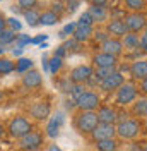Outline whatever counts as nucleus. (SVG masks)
<instances>
[{
  "label": "nucleus",
  "mask_w": 147,
  "mask_h": 151,
  "mask_svg": "<svg viewBox=\"0 0 147 151\" xmlns=\"http://www.w3.org/2000/svg\"><path fill=\"white\" fill-rule=\"evenodd\" d=\"M34 127H33V122L29 120L28 117H24V115H16V117H12L10 119L9 125H7V134H9L12 139H21V137H24L26 134L33 131Z\"/></svg>",
  "instance_id": "1"
},
{
  "label": "nucleus",
  "mask_w": 147,
  "mask_h": 151,
  "mask_svg": "<svg viewBox=\"0 0 147 151\" xmlns=\"http://www.w3.org/2000/svg\"><path fill=\"white\" fill-rule=\"evenodd\" d=\"M98 124H99V120H98V113L96 112H84V110H81L74 119V127L81 134H91Z\"/></svg>",
  "instance_id": "2"
},
{
  "label": "nucleus",
  "mask_w": 147,
  "mask_h": 151,
  "mask_svg": "<svg viewBox=\"0 0 147 151\" xmlns=\"http://www.w3.org/2000/svg\"><path fill=\"white\" fill-rule=\"evenodd\" d=\"M116 125V136L120 139H135L138 134L142 132V124L138 122L137 119H127L123 122L115 124Z\"/></svg>",
  "instance_id": "3"
},
{
  "label": "nucleus",
  "mask_w": 147,
  "mask_h": 151,
  "mask_svg": "<svg viewBox=\"0 0 147 151\" xmlns=\"http://www.w3.org/2000/svg\"><path fill=\"white\" fill-rule=\"evenodd\" d=\"M138 96V89L133 83H123L116 89V98H115V103L118 106H128L132 105Z\"/></svg>",
  "instance_id": "4"
},
{
  "label": "nucleus",
  "mask_w": 147,
  "mask_h": 151,
  "mask_svg": "<svg viewBox=\"0 0 147 151\" xmlns=\"http://www.w3.org/2000/svg\"><path fill=\"white\" fill-rule=\"evenodd\" d=\"M75 105H77L79 110H84V112H96L101 106V98L94 91H84L75 100Z\"/></svg>",
  "instance_id": "5"
},
{
  "label": "nucleus",
  "mask_w": 147,
  "mask_h": 151,
  "mask_svg": "<svg viewBox=\"0 0 147 151\" xmlns=\"http://www.w3.org/2000/svg\"><path fill=\"white\" fill-rule=\"evenodd\" d=\"M43 142H45V136L41 132L33 129L29 134H26L24 137L19 139V150L21 151H36V150H41Z\"/></svg>",
  "instance_id": "6"
},
{
  "label": "nucleus",
  "mask_w": 147,
  "mask_h": 151,
  "mask_svg": "<svg viewBox=\"0 0 147 151\" xmlns=\"http://www.w3.org/2000/svg\"><path fill=\"white\" fill-rule=\"evenodd\" d=\"M123 21H125V26L128 29V33H135V35L144 31L147 26V17L142 12H130L128 16L123 17Z\"/></svg>",
  "instance_id": "7"
},
{
  "label": "nucleus",
  "mask_w": 147,
  "mask_h": 151,
  "mask_svg": "<svg viewBox=\"0 0 147 151\" xmlns=\"http://www.w3.org/2000/svg\"><path fill=\"white\" fill-rule=\"evenodd\" d=\"M65 124V115L64 112H56L51 115V119L48 120L46 124V129H45V134L46 137H50V139H55L58 137V134H60V129H62V125Z\"/></svg>",
  "instance_id": "8"
},
{
  "label": "nucleus",
  "mask_w": 147,
  "mask_h": 151,
  "mask_svg": "<svg viewBox=\"0 0 147 151\" xmlns=\"http://www.w3.org/2000/svg\"><path fill=\"white\" fill-rule=\"evenodd\" d=\"M116 136V125L115 124H98L91 132L92 141H103V139H113Z\"/></svg>",
  "instance_id": "9"
},
{
  "label": "nucleus",
  "mask_w": 147,
  "mask_h": 151,
  "mask_svg": "<svg viewBox=\"0 0 147 151\" xmlns=\"http://www.w3.org/2000/svg\"><path fill=\"white\" fill-rule=\"evenodd\" d=\"M92 67L91 65H77L74 67L69 74V81L74 83V84H84L89 81V77L92 76Z\"/></svg>",
  "instance_id": "10"
},
{
  "label": "nucleus",
  "mask_w": 147,
  "mask_h": 151,
  "mask_svg": "<svg viewBox=\"0 0 147 151\" xmlns=\"http://www.w3.org/2000/svg\"><path fill=\"white\" fill-rule=\"evenodd\" d=\"M125 83V77H123V74L120 72V70H115L111 76H108L106 79H103V81H99V89H103V91H106V93H111V91H116L120 86Z\"/></svg>",
  "instance_id": "11"
},
{
  "label": "nucleus",
  "mask_w": 147,
  "mask_h": 151,
  "mask_svg": "<svg viewBox=\"0 0 147 151\" xmlns=\"http://www.w3.org/2000/svg\"><path fill=\"white\" fill-rule=\"evenodd\" d=\"M106 33L110 35L111 38H123L127 33H128V29L125 26V21L120 17V19H111L110 22L106 24Z\"/></svg>",
  "instance_id": "12"
},
{
  "label": "nucleus",
  "mask_w": 147,
  "mask_h": 151,
  "mask_svg": "<svg viewBox=\"0 0 147 151\" xmlns=\"http://www.w3.org/2000/svg\"><path fill=\"white\" fill-rule=\"evenodd\" d=\"M99 48H101V52L110 53V55H115V57H120L123 53V43H121V40H118V38L110 36L108 40H104L101 45H99Z\"/></svg>",
  "instance_id": "13"
},
{
  "label": "nucleus",
  "mask_w": 147,
  "mask_h": 151,
  "mask_svg": "<svg viewBox=\"0 0 147 151\" xmlns=\"http://www.w3.org/2000/svg\"><path fill=\"white\" fill-rule=\"evenodd\" d=\"M43 84V76L38 72L36 69H31L26 74H22V86L28 89H38Z\"/></svg>",
  "instance_id": "14"
},
{
  "label": "nucleus",
  "mask_w": 147,
  "mask_h": 151,
  "mask_svg": "<svg viewBox=\"0 0 147 151\" xmlns=\"http://www.w3.org/2000/svg\"><path fill=\"white\" fill-rule=\"evenodd\" d=\"M29 113L36 120H46L50 117V113H51V106H50L48 101H38L29 108Z\"/></svg>",
  "instance_id": "15"
},
{
  "label": "nucleus",
  "mask_w": 147,
  "mask_h": 151,
  "mask_svg": "<svg viewBox=\"0 0 147 151\" xmlns=\"http://www.w3.org/2000/svg\"><path fill=\"white\" fill-rule=\"evenodd\" d=\"M92 64L96 65V69H99V67H116L118 65V57L99 52V53H96L92 57Z\"/></svg>",
  "instance_id": "16"
},
{
  "label": "nucleus",
  "mask_w": 147,
  "mask_h": 151,
  "mask_svg": "<svg viewBox=\"0 0 147 151\" xmlns=\"http://www.w3.org/2000/svg\"><path fill=\"white\" fill-rule=\"evenodd\" d=\"M98 120L99 124H116V108L113 106H99L98 108Z\"/></svg>",
  "instance_id": "17"
},
{
  "label": "nucleus",
  "mask_w": 147,
  "mask_h": 151,
  "mask_svg": "<svg viewBox=\"0 0 147 151\" xmlns=\"http://www.w3.org/2000/svg\"><path fill=\"white\" fill-rule=\"evenodd\" d=\"M130 76L135 79V81H142L147 77V60H135L132 65H130Z\"/></svg>",
  "instance_id": "18"
},
{
  "label": "nucleus",
  "mask_w": 147,
  "mask_h": 151,
  "mask_svg": "<svg viewBox=\"0 0 147 151\" xmlns=\"http://www.w3.org/2000/svg\"><path fill=\"white\" fill-rule=\"evenodd\" d=\"M92 33H94L92 26H77L75 31H74L72 38L77 43H86V41H89L92 38Z\"/></svg>",
  "instance_id": "19"
},
{
  "label": "nucleus",
  "mask_w": 147,
  "mask_h": 151,
  "mask_svg": "<svg viewBox=\"0 0 147 151\" xmlns=\"http://www.w3.org/2000/svg\"><path fill=\"white\" fill-rule=\"evenodd\" d=\"M132 105H133V106H132V113H133L135 117L147 119V96L140 98V100H135Z\"/></svg>",
  "instance_id": "20"
},
{
  "label": "nucleus",
  "mask_w": 147,
  "mask_h": 151,
  "mask_svg": "<svg viewBox=\"0 0 147 151\" xmlns=\"http://www.w3.org/2000/svg\"><path fill=\"white\" fill-rule=\"evenodd\" d=\"M123 50H138L140 48V38L135 33H127L123 36Z\"/></svg>",
  "instance_id": "21"
},
{
  "label": "nucleus",
  "mask_w": 147,
  "mask_h": 151,
  "mask_svg": "<svg viewBox=\"0 0 147 151\" xmlns=\"http://www.w3.org/2000/svg\"><path fill=\"white\" fill-rule=\"evenodd\" d=\"M60 22V16H56L53 10H45L39 14V24L41 26H55Z\"/></svg>",
  "instance_id": "22"
},
{
  "label": "nucleus",
  "mask_w": 147,
  "mask_h": 151,
  "mask_svg": "<svg viewBox=\"0 0 147 151\" xmlns=\"http://www.w3.org/2000/svg\"><path fill=\"white\" fill-rule=\"evenodd\" d=\"M87 12L91 14V17L94 22H106V19H108V10H106V7L92 5V7H89Z\"/></svg>",
  "instance_id": "23"
},
{
  "label": "nucleus",
  "mask_w": 147,
  "mask_h": 151,
  "mask_svg": "<svg viewBox=\"0 0 147 151\" xmlns=\"http://www.w3.org/2000/svg\"><path fill=\"white\" fill-rule=\"evenodd\" d=\"M39 10L36 9H29V10H22V17L26 21V24H28L29 28H36L39 26Z\"/></svg>",
  "instance_id": "24"
},
{
  "label": "nucleus",
  "mask_w": 147,
  "mask_h": 151,
  "mask_svg": "<svg viewBox=\"0 0 147 151\" xmlns=\"http://www.w3.org/2000/svg\"><path fill=\"white\" fill-rule=\"evenodd\" d=\"M96 150L98 151H116L118 150V141L113 139H103V141H96Z\"/></svg>",
  "instance_id": "25"
},
{
  "label": "nucleus",
  "mask_w": 147,
  "mask_h": 151,
  "mask_svg": "<svg viewBox=\"0 0 147 151\" xmlns=\"http://www.w3.org/2000/svg\"><path fill=\"white\" fill-rule=\"evenodd\" d=\"M33 60L31 58H26V57H19V60L16 62V70L14 72H17V74H26L28 70L33 69Z\"/></svg>",
  "instance_id": "26"
},
{
  "label": "nucleus",
  "mask_w": 147,
  "mask_h": 151,
  "mask_svg": "<svg viewBox=\"0 0 147 151\" xmlns=\"http://www.w3.org/2000/svg\"><path fill=\"white\" fill-rule=\"evenodd\" d=\"M14 70H16V64H14L10 58H5V57H2V58H0V76L12 74Z\"/></svg>",
  "instance_id": "27"
},
{
  "label": "nucleus",
  "mask_w": 147,
  "mask_h": 151,
  "mask_svg": "<svg viewBox=\"0 0 147 151\" xmlns=\"http://www.w3.org/2000/svg\"><path fill=\"white\" fill-rule=\"evenodd\" d=\"M48 65H50V74L56 76L60 70H62V67H64V58L53 55L51 58H48Z\"/></svg>",
  "instance_id": "28"
},
{
  "label": "nucleus",
  "mask_w": 147,
  "mask_h": 151,
  "mask_svg": "<svg viewBox=\"0 0 147 151\" xmlns=\"http://www.w3.org/2000/svg\"><path fill=\"white\" fill-rule=\"evenodd\" d=\"M125 5L132 12H142L147 7V0H125Z\"/></svg>",
  "instance_id": "29"
},
{
  "label": "nucleus",
  "mask_w": 147,
  "mask_h": 151,
  "mask_svg": "<svg viewBox=\"0 0 147 151\" xmlns=\"http://www.w3.org/2000/svg\"><path fill=\"white\" fill-rule=\"evenodd\" d=\"M14 40H16V33H14L12 29L5 28L2 33H0V45H2V47L12 45V43H14Z\"/></svg>",
  "instance_id": "30"
},
{
  "label": "nucleus",
  "mask_w": 147,
  "mask_h": 151,
  "mask_svg": "<svg viewBox=\"0 0 147 151\" xmlns=\"http://www.w3.org/2000/svg\"><path fill=\"white\" fill-rule=\"evenodd\" d=\"M115 70H116V67H99V69H96L92 74H94V77H96L98 81H103V79H106L108 76L113 74Z\"/></svg>",
  "instance_id": "31"
},
{
  "label": "nucleus",
  "mask_w": 147,
  "mask_h": 151,
  "mask_svg": "<svg viewBox=\"0 0 147 151\" xmlns=\"http://www.w3.org/2000/svg\"><path fill=\"white\" fill-rule=\"evenodd\" d=\"M14 45H16V48H26L28 45H31V36L24 35V33H17L16 40H14Z\"/></svg>",
  "instance_id": "32"
},
{
  "label": "nucleus",
  "mask_w": 147,
  "mask_h": 151,
  "mask_svg": "<svg viewBox=\"0 0 147 151\" xmlns=\"http://www.w3.org/2000/svg\"><path fill=\"white\" fill-rule=\"evenodd\" d=\"M75 28H77V22H69V24H65L64 28H62V31L58 33V36H60V38L72 36L74 31H75Z\"/></svg>",
  "instance_id": "33"
},
{
  "label": "nucleus",
  "mask_w": 147,
  "mask_h": 151,
  "mask_svg": "<svg viewBox=\"0 0 147 151\" xmlns=\"http://www.w3.org/2000/svg\"><path fill=\"white\" fill-rule=\"evenodd\" d=\"M7 28L12 29L14 33H21L22 24H21V21H19L17 17H9V19H7Z\"/></svg>",
  "instance_id": "34"
},
{
  "label": "nucleus",
  "mask_w": 147,
  "mask_h": 151,
  "mask_svg": "<svg viewBox=\"0 0 147 151\" xmlns=\"http://www.w3.org/2000/svg\"><path fill=\"white\" fill-rule=\"evenodd\" d=\"M94 24V21H92L91 14L86 10L84 14H81V17H79V21H77V26H92Z\"/></svg>",
  "instance_id": "35"
},
{
  "label": "nucleus",
  "mask_w": 147,
  "mask_h": 151,
  "mask_svg": "<svg viewBox=\"0 0 147 151\" xmlns=\"http://www.w3.org/2000/svg\"><path fill=\"white\" fill-rule=\"evenodd\" d=\"M17 5L22 10H29V9H36L38 0H17Z\"/></svg>",
  "instance_id": "36"
},
{
  "label": "nucleus",
  "mask_w": 147,
  "mask_h": 151,
  "mask_svg": "<svg viewBox=\"0 0 147 151\" xmlns=\"http://www.w3.org/2000/svg\"><path fill=\"white\" fill-rule=\"evenodd\" d=\"M84 91H86V88H84L82 84H74L72 88H70V96H72V100H77Z\"/></svg>",
  "instance_id": "37"
},
{
  "label": "nucleus",
  "mask_w": 147,
  "mask_h": 151,
  "mask_svg": "<svg viewBox=\"0 0 147 151\" xmlns=\"http://www.w3.org/2000/svg\"><path fill=\"white\" fill-rule=\"evenodd\" d=\"M92 38H94V41H96V43H99V45H101L104 40H108V38H110V35H108L106 31H94V33H92Z\"/></svg>",
  "instance_id": "38"
},
{
  "label": "nucleus",
  "mask_w": 147,
  "mask_h": 151,
  "mask_svg": "<svg viewBox=\"0 0 147 151\" xmlns=\"http://www.w3.org/2000/svg\"><path fill=\"white\" fill-rule=\"evenodd\" d=\"M81 2H82V0H67L65 10H67V12H70V14H72V12H75V10H77V7L81 5Z\"/></svg>",
  "instance_id": "39"
},
{
  "label": "nucleus",
  "mask_w": 147,
  "mask_h": 151,
  "mask_svg": "<svg viewBox=\"0 0 147 151\" xmlns=\"http://www.w3.org/2000/svg\"><path fill=\"white\" fill-rule=\"evenodd\" d=\"M64 2H60V0H55V2H53V4H51V9L50 10H53V12H55L56 16H60V14H62V12H64Z\"/></svg>",
  "instance_id": "40"
},
{
  "label": "nucleus",
  "mask_w": 147,
  "mask_h": 151,
  "mask_svg": "<svg viewBox=\"0 0 147 151\" xmlns=\"http://www.w3.org/2000/svg\"><path fill=\"white\" fill-rule=\"evenodd\" d=\"M79 45H81V43H77V41H75V40H67V41H65L64 43V47H65V50H67V52H72V50H77V48H79Z\"/></svg>",
  "instance_id": "41"
},
{
  "label": "nucleus",
  "mask_w": 147,
  "mask_h": 151,
  "mask_svg": "<svg viewBox=\"0 0 147 151\" xmlns=\"http://www.w3.org/2000/svg\"><path fill=\"white\" fill-rule=\"evenodd\" d=\"M48 40V35H38L36 38H31V45H41Z\"/></svg>",
  "instance_id": "42"
},
{
  "label": "nucleus",
  "mask_w": 147,
  "mask_h": 151,
  "mask_svg": "<svg viewBox=\"0 0 147 151\" xmlns=\"http://www.w3.org/2000/svg\"><path fill=\"white\" fill-rule=\"evenodd\" d=\"M140 48L144 52H147V29L142 33V36H140Z\"/></svg>",
  "instance_id": "43"
},
{
  "label": "nucleus",
  "mask_w": 147,
  "mask_h": 151,
  "mask_svg": "<svg viewBox=\"0 0 147 151\" xmlns=\"http://www.w3.org/2000/svg\"><path fill=\"white\" fill-rule=\"evenodd\" d=\"M67 53H69V52L65 50V47H64V45H60V47H56V50H55V55H56V57H60V58H64V57L67 55Z\"/></svg>",
  "instance_id": "44"
},
{
  "label": "nucleus",
  "mask_w": 147,
  "mask_h": 151,
  "mask_svg": "<svg viewBox=\"0 0 147 151\" xmlns=\"http://www.w3.org/2000/svg\"><path fill=\"white\" fill-rule=\"evenodd\" d=\"M138 91H140L142 94H146V96H147V77H146V79H142V81H140V86H138Z\"/></svg>",
  "instance_id": "45"
},
{
  "label": "nucleus",
  "mask_w": 147,
  "mask_h": 151,
  "mask_svg": "<svg viewBox=\"0 0 147 151\" xmlns=\"http://www.w3.org/2000/svg\"><path fill=\"white\" fill-rule=\"evenodd\" d=\"M92 5H99V7H106L108 5V0H89Z\"/></svg>",
  "instance_id": "46"
},
{
  "label": "nucleus",
  "mask_w": 147,
  "mask_h": 151,
  "mask_svg": "<svg viewBox=\"0 0 147 151\" xmlns=\"http://www.w3.org/2000/svg\"><path fill=\"white\" fill-rule=\"evenodd\" d=\"M5 28H7V19H5L4 16H2V14H0V33H2V31H4Z\"/></svg>",
  "instance_id": "47"
},
{
  "label": "nucleus",
  "mask_w": 147,
  "mask_h": 151,
  "mask_svg": "<svg viewBox=\"0 0 147 151\" xmlns=\"http://www.w3.org/2000/svg\"><path fill=\"white\" fill-rule=\"evenodd\" d=\"M43 70L45 72H50V65H48V57H43Z\"/></svg>",
  "instance_id": "48"
},
{
  "label": "nucleus",
  "mask_w": 147,
  "mask_h": 151,
  "mask_svg": "<svg viewBox=\"0 0 147 151\" xmlns=\"http://www.w3.org/2000/svg\"><path fill=\"white\" fill-rule=\"evenodd\" d=\"M22 52H24V48H14V50H12V55L14 57H22Z\"/></svg>",
  "instance_id": "49"
},
{
  "label": "nucleus",
  "mask_w": 147,
  "mask_h": 151,
  "mask_svg": "<svg viewBox=\"0 0 147 151\" xmlns=\"http://www.w3.org/2000/svg\"><path fill=\"white\" fill-rule=\"evenodd\" d=\"M5 134H7V127L4 125V122H0V139H2Z\"/></svg>",
  "instance_id": "50"
},
{
  "label": "nucleus",
  "mask_w": 147,
  "mask_h": 151,
  "mask_svg": "<svg viewBox=\"0 0 147 151\" xmlns=\"http://www.w3.org/2000/svg\"><path fill=\"white\" fill-rule=\"evenodd\" d=\"M12 12H14V14L17 16V14H22V9H21L19 5H12Z\"/></svg>",
  "instance_id": "51"
},
{
  "label": "nucleus",
  "mask_w": 147,
  "mask_h": 151,
  "mask_svg": "<svg viewBox=\"0 0 147 151\" xmlns=\"http://www.w3.org/2000/svg\"><path fill=\"white\" fill-rule=\"evenodd\" d=\"M48 151H62L56 144H50V148H48Z\"/></svg>",
  "instance_id": "52"
},
{
  "label": "nucleus",
  "mask_w": 147,
  "mask_h": 151,
  "mask_svg": "<svg viewBox=\"0 0 147 151\" xmlns=\"http://www.w3.org/2000/svg\"><path fill=\"white\" fill-rule=\"evenodd\" d=\"M140 151H147V142H144V144H140Z\"/></svg>",
  "instance_id": "53"
},
{
  "label": "nucleus",
  "mask_w": 147,
  "mask_h": 151,
  "mask_svg": "<svg viewBox=\"0 0 147 151\" xmlns=\"http://www.w3.org/2000/svg\"><path fill=\"white\" fill-rule=\"evenodd\" d=\"M2 100H4V93H2V91H0V101H2Z\"/></svg>",
  "instance_id": "54"
},
{
  "label": "nucleus",
  "mask_w": 147,
  "mask_h": 151,
  "mask_svg": "<svg viewBox=\"0 0 147 151\" xmlns=\"http://www.w3.org/2000/svg\"><path fill=\"white\" fill-rule=\"evenodd\" d=\"M60 2H67V0H60Z\"/></svg>",
  "instance_id": "55"
},
{
  "label": "nucleus",
  "mask_w": 147,
  "mask_h": 151,
  "mask_svg": "<svg viewBox=\"0 0 147 151\" xmlns=\"http://www.w3.org/2000/svg\"><path fill=\"white\" fill-rule=\"evenodd\" d=\"M146 136H147V129H146Z\"/></svg>",
  "instance_id": "56"
},
{
  "label": "nucleus",
  "mask_w": 147,
  "mask_h": 151,
  "mask_svg": "<svg viewBox=\"0 0 147 151\" xmlns=\"http://www.w3.org/2000/svg\"><path fill=\"white\" fill-rule=\"evenodd\" d=\"M36 151H39V150H36Z\"/></svg>",
  "instance_id": "57"
},
{
  "label": "nucleus",
  "mask_w": 147,
  "mask_h": 151,
  "mask_svg": "<svg viewBox=\"0 0 147 151\" xmlns=\"http://www.w3.org/2000/svg\"><path fill=\"white\" fill-rule=\"evenodd\" d=\"M0 2H2V0H0Z\"/></svg>",
  "instance_id": "58"
}]
</instances>
